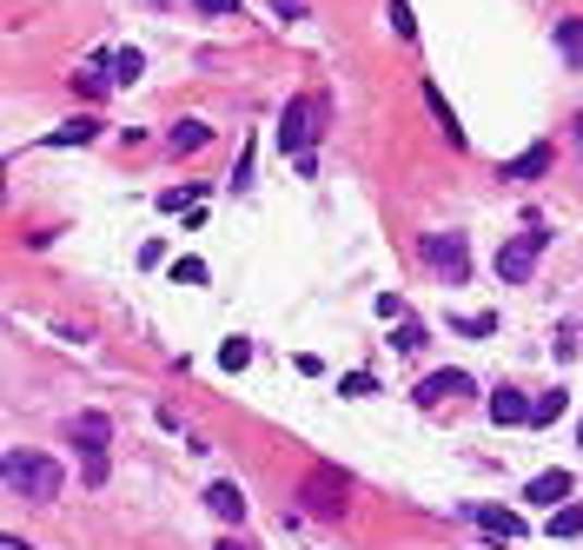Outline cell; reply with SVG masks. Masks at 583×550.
I'll return each instance as SVG.
<instances>
[{
	"mask_svg": "<svg viewBox=\"0 0 583 550\" xmlns=\"http://www.w3.org/2000/svg\"><path fill=\"white\" fill-rule=\"evenodd\" d=\"M139 73H146V53H139V47H120V53H113V87H133Z\"/></svg>",
	"mask_w": 583,
	"mask_h": 550,
	"instance_id": "obj_17",
	"label": "cell"
},
{
	"mask_svg": "<svg viewBox=\"0 0 583 550\" xmlns=\"http://www.w3.org/2000/svg\"><path fill=\"white\" fill-rule=\"evenodd\" d=\"M544 173H550V146H524L518 160L497 167V180H544Z\"/></svg>",
	"mask_w": 583,
	"mask_h": 550,
	"instance_id": "obj_10",
	"label": "cell"
},
{
	"mask_svg": "<svg viewBox=\"0 0 583 550\" xmlns=\"http://www.w3.org/2000/svg\"><path fill=\"white\" fill-rule=\"evenodd\" d=\"M531 405H537V399H524L518 384H497V391H490V418H497V425H531Z\"/></svg>",
	"mask_w": 583,
	"mask_h": 550,
	"instance_id": "obj_9",
	"label": "cell"
},
{
	"mask_svg": "<svg viewBox=\"0 0 583 550\" xmlns=\"http://www.w3.org/2000/svg\"><path fill=\"white\" fill-rule=\"evenodd\" d=\"M206 511L226 517V524H239V517H245V491H239V485H206Z\"/></svg>",
	"mask_w": 583,
	"mask_h": 550,
	"instance_id": "obj_11",
	"label": "cell"
},
{
	"mask_svg": "<svg viewBox=\"0 0 583 550\" xmlns=\"http://www.w3.org/2000/svg\"><path fill=\"white\" fill-rule=\"evenodd\" d=\"M212 550H253V543H239V537H226V543H212Z\"/></svg>",
	"mask_w": 583,
	"mask_h": 550,
	"instance_id": "obj_28",
	"label": "cell"
},
{
	"mask_svg": "<svg viewBox=\"0 0 583 550\" xmlns=\"http://www.w3.org/2000/svg\"><path fill=\"white\" fill-rule=\"evenodd\" d=\"M66 438L80 444V457H87V485H107V444H113V418L107 412H80L66 425Z\"/></svg>",
	"mask_w": 583,
	"mask_h": 550,
	"instance_id": "obj_3",
	"label": "cell"
},
{
	"mask_svg": "<svg viewBox=\"0 0 583 550\" xmlns=\"http://www.w3.org/2000/svg\"><path fill=\"white\" fill-rule=\"evenodd\" d=\"M576 444H583V431H576Z\"/></svg>",
	"mask_w": 583,
	"mask_h": 550,
	"instance_id": "obj_30",
	"label": "cell"
},
{
	"mask_svg": "<svg viewBox=\"0 0 583 550\" xmlns=\"http://www.w3.org/2000/svg\"><path fill=\"white\" fill-rule=\"evenodd\" d=\"M524 498L557 511V498H570V470H544V478H531V485H524Z\"/></svg>",
	"mask_w": 583,
	"mask_h": 550,
	"instance_id": "obj_12",
	"label": "cell"
},
{
	"mask_svg": "<svg viewBox=\"0 0 583 550\" xmlns=\"http://www.w3.org/2000/svg\"><path fill=\"white\" fill-rule=\"evenodd\" d=\"M318 120H325V100H318V94H312V100H292V107L279 113V146L292 152V160H305V152H312Z\"/></svg>",
	"mask_w": 583,
	"mask_h": 550,
	"instance_id": "obj_5",
	"label": "cell"
},
{
	"mask_svg": "<svg viewBox=\"0 0 583 550\" xmlns=\"http://www.w3.org/2000/svg\"><path fill=\"white\" fill-rule=\"evenodd\" d=\"M418 253H425V266H438L451 285H464V279H471V246H464V232H425Z\"/></svg>",
	"mask_w": 583,
	"mask_h": 550,
	"instance_id": "obj_6",
	"label": "cell"
},
{
	"mask_svg": "<svg viewBox=\"0 0 583 550\" xmlns=\"http://www.w3.org/2000/svg\"><path fill=\"white\" fill-rule=\"evenodd\" d=\"M385 345H391V352H425L432 339H425V326H418V319H398V332H391Z\"/></svg>",
	"mask_w": 583,
	"mask_h": 550,
	"instance_id": "obj_18",
	"label": "cell"
},
{
	"mask_svg": "<svg viewBox=\"0 0 583 550\" xmlns=\"http://www.w3.org/2000/svg\"><path fill=\"white\" fill-rule=\"evenodd\" d=\"M94 133H100V120H87V113H80V120H66V126H53V133H47L40 146H87Z\"/></svg>",
	"mask_w": 583,
	"mask_h": 550,
	"instance_id": "obj_13",
	"label": "cell"
},
{
	"mask_svg": "<svg viewBox=\"0 0 583 550\" xmlns=\"http://www.w3.org/2000/svg\"><path fill=\"white\" fill-rule=\"evenodd\" d=\"M576 146H583V120H576Z\"/></svg>",
	"mask_w": 583,
	"mask_h": 550,
	"instance_id": "obj_29",
	"label": "cell"
},
{
	"mask_svg": "<svg viewBox=\"0 0 583 550\" xmlns=\"http://www.w3.org/2000/svg\"><path fill=\"white\" fill-rule=\"evenodd\" d=\"M339 391H345V399H372V391H378V378H372V371H352Z\"/></svg>",
	"mask_w": 583,
	"mask_h": 550,
	"instance_id": "obj_22",
	"label": "cell"
},
{
	"mask_svg": "<svg viewBox=\"0 0 583 550\" xmlns=\"http://www.w3.org/2000/svg\"><path fill=\"white\" fill-rule=\"evenodd\" d=\"M490 311H471V319H451V332H464V339H490Z\"/></svg>",
	"mask_w": 583,
	"mask_h": 550,
	"instance_id": "obj_21",
	"label": "cell"
},
{
	"mask_svg": "<svg viewBox=\"0 0 583 550\" xmlns=\"http://www.w3.org/2000/svg\"><path fill=\"white\" fill-rule=\"evenodd\" d=\"M425 100H432V113H438V126H445V139L464 152V126H458V113H451V100L438 94V87H425Z\"/></svg>",
	"mask_w": 583,
	"mask_h": 550,
	"instance_id": "obj_16",
	"label": "cell"
},
{
	"mask_svg": "<svg viewBox=\"0 0 583 550\" xmlns=\"http://www.w3.org/2000/svg\"><path fill=\"white\" fill-rule=\"evenodd\" d=\"M391 27H398V40H411V34H418V21H411V8H404V0H391Z\"/></svg>",
	"mask_w": 583,
	"mask_h": 550,
	"instance_id": "obj_23",
	"label": "cell"
},
{
	"mask_svg": "<svg viewBox=\"0 0 583 550\" xmlns=\"http://www.w3.org/2000/svg\"><path fill=\"white\" fill-rule=\"evenodd\" d=\"M272 14L279 21H305V0H272Z\"/></svg>",
	"mask_w": 583,
	"mask_h": 550,
	"instance_id": "obj_26",
	"label": "cell"
},
{
	"mask_svg": "<svg viewBox=\"0 0 583 550\" xmlns=\"http://www.w3.org/2000/svg\"><path fill=\"white\" fill-rule=\"evenodd\" d=\"M206 139H212V126H206V120H180L173 133H166V146H173V152H199Z\"/></svg>",
	"mask_w": 583,
	"mask_h": 550,
	"instance_id": "obj_14",
	"label": "cell"
},
{
	"mask_svg": "<svg viewBox=\"0 0 583 550\" xmlns=\"http://www.w3.org/2000/svg\"><path fill=\"white\" fill-rule=\"evenodd\" d=\"M563 405H570L563 391H544V399L531 405V425H557V418H563Z\"/></svg>",
	"mask_w": 583,
	"mask_h": 550,
	"instance_id": "obj_19",
	"label": "cell"
},
{
	"mask_svg": "<svg viewBox=\"0 0 583 550\" xmlns=\"http://www.w3.org/2000/svg\"><path fill=\"white\" fill-rule=\"evenodd\" d=\"M245 358H253V345H245V339H226V352H219V365H232V371H239Z\"/></svg>",
	"mask_w": 583,
	"mask_h": 550,
	"instance_id": "obj_24",
	"label": "cell"
},
{
	"mask_svg": "<svg viewBox=\"0 0 583 550\" xmlns=\"http://www.w3.org/2000/svg\"><path fill=\"white\" fill-rule=\"evenodd\" d=\"M557 47H563V60L583 73V21H576V14H563V21H557Z\"/></svg>",
	"mask_w": 583,
	"mask_h": 550,
	"instance_id": "obj_15",
	"label": "cell"
},
{
	"mask_svg": "<svg viewBox=\"0 0 583 550\" xmlns=\"http://www.w3.org/2000/svg\"><path fill=\"white\" fill-rule=\"evenodd\" d=\"M471 524H477L490 543H518V537H524V517H518V511H497V504H477Z\"/></svg>",
	"mask_w": 583,
	"mask_h": 550,
	"instance_id": "obj_7",
	"label": "cell"
},
{
	"mask_svg": "<svg viewBox=\"0 0 583 550\" xmlns=\"http://www.w3.org/2000/svg\"><path fill=\"white\" fill-rule=\"evenodd\" d=\"M544 246H550L544 225H531V232H518V240H505V246H497V279H505V285H524V279L537 272Z\"/></svg>",
	"mask_w": 583,
	"mask_h": 550,
	"instance_id": "obj_4",
	"label": "cell"
},
{
	"mask_svg": "<svg viewBox=\"0 0 583 550\" xmlns=\"http://www.w3.org/2000/svg\"><path fill=\"white\" fill-rule=\"evenodd\" d=\"M583 530V504H563L557 517H550V537H576Z\"/></svg>",
	"mask_w": 583,
	"mask_h": 550,
	"instance_id": "obj_20",
	"label": "cell"
},
{
	"mask_svg": "<svg viewBox=\"0 0 583 550\" xmlns=\"http://www.w3.org/2000/svg\"><path fill=\"white\" fill-rule=\"evenodd\" d=\"M464 391H471V378H464V371H432V378H425L418 391H411V399H418L425 412H438L445 399H464Z\"/></svg>",
	"mask_w": 583,
	"mask_h": 550,
	"instance_id": "obj_8",
	"label": "cell"
},
{
	"mask_svg": "<svg viewBox=\"0 0 583 550\" xmlns=\"http://www.w3.org/2000/svg\"><path fill=\"white\" fill-rule=\"evenodd\" d=\"M173 279H180V285H206V266H199V259H180Z\"/></svg>",
	"mask_w": 583,
	"mask_h": 550,
	"instance_id": "obj_25",
	"label": "cell"
},
{
	"mask_svg": "<svg viewBox=\"0 0 583 550\" xmlns=\"http://www.w3.org/2000/svg\"><path fill=\"white\" fill-rule=\"evenodd\" d=\"M199 14H239V0H193Z\"/></svg>",
	"mask_w": 583,
	"mask_h": 550,
	"instance_id": "obj_27",
	"label": "cell"
},
{
	"mask_svg": "<svg viewBox=\"0 0 583 550\" xmlns=\"http://www.w3.org/2000/svg\"><path fill=\"white\" fill-rule=\"evenodd\" d=\"M299 498H305V511L312 517H345V504H352V478H345V470L339 464H312L305 470V485H299Z\"/></svg>",
	"mask_w": 583,
	"mask_h": 550,
	"instance_id": "obj_2",
	"label": "cell"
},
{
	"mask_svg": "<svg viewBox=\"0 0 583 550\" xmlns=\"http://www.w3.org/2000/svg\"><path fill=\"white\" fill-rule=\"evenodd\" d=\"M8 491L14 498H34V504H53L66 491V470L40 451H8Z\"/></svg>",
	"mask_w": 583,
	"mask_h": 550,
	"instance_id": "obj_1",
	"label": "cell"
}]
</instances>
